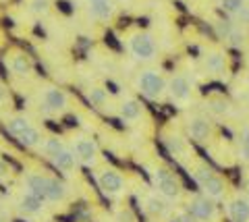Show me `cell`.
<instances>
[{"instance_id":"cell-1","label":"cell","mask_w":249,"mask_h":222,"mask_svg":"<svg viewBox=\"0 0 249 222\" xmlns=\"http://www.w3.org/2000/svg\"><path fill=\"white\" fill-rule=\"evenodd\" d=\"M27 191L37 195L42 202H62L67 197V189L60 181L44 177V174H29L27 177Z\"/></svg>"},{"instance_id":"cell-2","label":"cell","mask_w":249,"mask_h":222,"mask_svg":"<svg viewBox=\"0 0 249 222\" xmlns=\"http://www.w3.org/2000/svg\"><path fill=\"white\" fill-rule=\"evenodd\" d=\"M152 181H154L156 189H158V193L162 197H166V200H177V197L181 195V191H183L181 183H178V179H177V174L170 172L166 166L156 168V171L152 172Z\"/></svg>"},{"instance_id":"cell-3","label":"cell","mask_w":249,"mask_h":222,"mask_svg":"<svg viewBox=\"0 0 249 222\" xmlns=\"http://www.w3.org/2000/svg\"><path fill=\"white\" fill-rule=\"evenodd\" d=\"M137 87L142 91V96H145L147 100H158L168 89V83L158 71H143L137 79Z\"/></svg>"},{"instance_id":"cell-4","label":"cell","mask_w":249,"mask_h":222,"mask_svg":"<svg viewBox=\"0 0 249 222\" xmlns=\"http://www.w3.org/2000/svg\"><path fill=\"white\" fill-rule=\"evenodd\" d=\"M187 212L199 222H218V205L206 195H196L187 202Z\"/></svg>"},{"instance_id":"cell-5","label":"cell","mask_w":249,"mask_h":222,"mask_svg":"<svg viewBox=\"0 0 249 222\" xmlns=\"http://www.w3.org/2000/svg\"><path fill=\"white\" fill-rule=\"evenodd\" d=\"M129 50L133 52V56L139 58V60H152V58L156 56V52H158L154 37H152L150 34H143V32L131 35V40H129Z\"/></svg>"},{"instance_id":"cell-6","label":"cell","mask_w":249,"mask_h":222,"mask_svg":"<svg viewBox=\"0 0 249 222\" xmlns=\"http://www.w3.org/2000/svg\"><path fill=\"white\" fill-rule=\"evenodd\" d=\"M168 94L173 98V102L183 104L191 98V81L185 77V75H175L173 79L168 81Z\"/></svg>"},{"instance_id":"cell-7","label":"cell","mask_w":249,"mask_h":222,"mask_svg":"<svg viewBox=\"0 0 249 222\" xmlns=\"http://www.w3.org/2000/svg\"><path fill=\"white\" fill-rule=\"evenodd\" d=\"M199 189L204 191V195L210 197V200H224L227 197V183H224L216 172H212L206 181L199 183Z\"/></svg>"},{"instance_id":"cell-8","label":"cell","mask_w":249,"mask_h":222,"mask_svg":"<svg viewBox=\"0 0 249 222\" xmlns=\"http://www.w3.org/2000/svg\"><path fill=\"white\" fill-rule=\"evenodd\" d=\"M227 214L232 222H249V200L235 195L227 202Z\"/></svg>"},{"instance_id":"cell-9","label":"cell","mask_w":249,"mask_h":222,"mask_svg":"<svg viewBox=\"0 0 249 222\" xmlns=\"http://www.w3.org/2000/svg\"><path fill=\"white\" fill-rule=\"evenodd\" d=\"M187 131H189L191 139L196 141H208L212 135V122L204 117H193L187 122Z\"/></svg>"},{"instance_id":"cell-10","label":"cell","mask_w":249,"mask_h":222,"mask_svg":"<svg viewBox=\"0 0 249 222\" xmlns=\"http://www.w3.org/2000/svg\"><path fill=\"white\" fill-rule=\"evenodd\" d=\"M98 185L104 193H121L124 189V179H123V174L116 171H104L102 177L98 179Z\"/></svg>"},{"instance_id":"cell-11","label":"cell","mask_w":249,"mask_h":222,"mask_svg":"<svg viewBox=\"0 0 249 222\" xmlns=\"http://www.w3.org/2000/svg\"><path fill=\"white\" fill-rule=\"evenodd\" d=\"M73 152L75 156L81 160L85 164H93L96 162V156H98V145L93 143L91 139H77L73 145Z\"/></svg>"},{"instance_id":"cell-12","label":"cell","mask_w":249,"mask_h":222,"mask_svg":"<svg viewBox=\"0 0 249 222\" xmlns=\"http://www.w3.org/2000/svg\"><path fill=\"white\" fill-rule=\"evenodd\" d=\"M67 106V94L56 87H48L44 91V108L46 110H62Z\"/></svg>"},{"instance_id":"cell-13","label":"cell","mask_w":249,"mask_h":222,"mask_svg":"<svg viewBox=\"0 0 249 222\" xmlns=\"http://www.w3.org/2000/svg\"><path fill=\"white\" fill-rule=\"evenodd\" d=\"M75 162H77L75 152H73V150H67V148L62 150V152H58V154L52 158L54 168H56V171H60V172H69V171H73V168H75Z\"/></svg>"},{"instance_id":"cell-14","label":"cell","mask_w":249,"mask_h":222,"mask_svg":"<svg viewBox=\"0 0 249 222\" xmlns=\"http://www.w3.org/2000/svg\"><path fill=\"white\" fill-rule=\"evenodd\" d=\"M204 67L208 73L220 75V73H224V68H227V56H224L222 52H208L204 58Z\"/></svg>"},{"instance_id":"cell-15","label":"cell","mask_w":249,"mask_h":222,"mask_svg":"<svg viewBox=\"0 0 249 222\" xmlns=\"http://www.w3.org/2000/svg\"><path fill=\"white\" fill-rule=\"evenodd\" d=\"M89 13H91V17H96L100 21H108L114 15V9H112L110 0H96V2H91Z\"/></svg>"},{"instance_id":"cell-16","label":"cell","mask_w":249,"mask_h":222,"mask_svg":"<svg viewBox=\"0 0 249 222\" xmlns=\"http://www.w3.org/2000/svg\"><path fill=\"white\" fill-rule=\"evenodd\" d=\"M42 204H44V202L40 200V197L34 195V193H29V191H27V193L21 197L19 208H21L23 212H27V214H37V212L42 210Z\"/></svg>"},{"instance_id":"cell-17","label":"cell","mask_w":249,"mask_h":222,"mask_svg":"<svg viewBox=\"0 0 249 222\" xmlns=\"http://www.w3.org/2000/svg\"><path fill=\"white\" fill-rule=\"evenodd\" d=\"M139 114H142V104H139L137 100L123 102V106H121V117H123V120H137Z\"/></svg>"},{"instance_id":"cell-18","label":"cell","mask_w":249,"mask_h":222,"mask_svg":"<svg viewBox=\"0 0 249 222\" xmlns=\"http://www.w3.org/2000/svg\"><path fill=\"white\" fill-rule=\"evenodd\" d=\"M208 110L216 114V117H224V114H229L231 112V104L224 100V98H210L208 100Z\"/></svg>"},{"instance_id":"cell-19","label":"cell","mask_w":249,"mask_h":222,"mask_svg":"<svg viewBox=\"0 0 249 222\" xmlns=\"http://www.w3.org/2000/svg\"><path fill=\"white\" fill-rule=\"evenodd\" d=\"M6 127H9V133L15 135V137H21L23 133L27 131V129H31L29 120L25 117H15V119H11L9 122H6Z\"/></svg>"},{"instance_id":"cell-20","label":"cell","mask_w":249,"mask_h":222,"mask_svg":"<svg viewBox=\"0 0 249 222\" xmlns=\"http://www.w3.org/2000/svg\"><path fill=\"white\" fill-rule=\"evenodd\" d=\"M239 156L245 164H249V125L241 129V137H239Z\"/></svg>"},{"instance_id":"cell-21","label":"cell","mask_w":249,"mask_h":222,"mask_svg":"<svg viewBox=\"0 0 249 222\" xmlns=\"http://www.w3.org/2000/svg\"><path fill=\"white\" fill-rule=\"evenodd\" d=\"M166 210H168V205L164 204V200H160V197H156V195L147 197V212H150L152 216H164Z\"/></svg>"},{"instance_id":"cell-22","label":"cell","mask_w":249,"mask_h":222,"mask_svg":"<svg viewBox=\"0 0 249 222\" xmlns=\"http://www.w3.org/2000/svg\"><path fill=\"white\" fill-rule=\"evenodd\" d=\"M29 68H31V65H29L27 56L17 54V56L11 58V71H13V73H17V75H27Z\"/></svg>"},{"instance_id":"cell-23","label":"cell","mask_w":249,"mask_h":222,"mask_svg":"<svg viewBox=\"0 0 249 222\" xmlns=\"http://www.w3.org/2000/svg\"><path fill=\"white\" fill-rule=\"evenodd\" d=\"M40 141H42V137H40V133H37V129H34V127L27 129V131L19 137L21 148H34V145H37Z\"/></svg>"},{"instance_id":"cell-24","label":"cell","mask_w":249,"mask_h":222,"mask_svg":"<svg viewBox=\"0 0 249 222\" xmlns=\"http://www.w3.org/2000/svg\"><path fill=\"white\" fill-rule=\"evenodd\" d=\"M166 148H168L170 152H173L175 156H181V154H185V152H187L185 141L181 139V137H177V135L166 137Z\"/></svg>"},{"instance_id":"cell-25","label":"cell","mask_w":249,"mask_h":222,"mask_svg":"<svg viewBox=\"0 0 249 222\" xmlns=\"http://www.w3.org/2000/svg\"><path fill=\"white\" fill-rule=\"evenodd\" d=\"M245 32H243V29H241V27H235V29H232V32L229 34V37H227V40H229V44L232 46V48H241V46H243L245 44Z\"/></svg>"},{"instance_id":"cell-26","label":"cell","mask_w":249,"mask_h":222,"mask_svg":"<svg viewBox=\"0 0 249 222\" xmlns=\"http://www.w3.org/2000/svg\"><path fill=\"white\" fill-rule=\"evenodd\" d=\"M65 150V145H62V141L60 139H46L44 141V152L48 154L50 158H54L58 154V152H62Z\"/></svg>"},{"instance_id":"cell-27","label":"cell","mask_w":249,"mask_h":222,"mask_svg":"<svg viewBox=\"0 0 249 222\" xmlns=\"http://www.w3.org/2000/svg\"><path fill=\"white\" fill-rule=\"evenodd\" d=\"M220 2H222V9L227 13H231V15H237L245 6L243 0H220Z\"/></svg>"},{"instance_id":"cell-28","label":"cell","mask_w":249,"mask_h":222,"mask_svg":"<svg viewBox=\"0 0 249 222\" xmlns=\"http://www.w3.org/2000/svg\"><path fill=\"white\" fill-rule=\"evenodd\" d=\"M29 9H31V13L42 15V13H46V11L50 9V2H48V0H31V2H29Z\"/></svg>"},{"instance_id":"cell-29","label":"cell","mask_w":249,"mask_h":222,"mask_svg":"<svg viewBox=\"0 0 249 222\" xmlns=\"http://www.w3.org/2000/svg\"><path fill=\"white\" fill-rule=\"evenodd\" d=\"M235 17H237V21L241 23V25H249V6H243Z\"/></svg>"},{"instance_id":"cell-30","label":"cell","mask_w":249,"mask_h":222,"mask_svg":"<svg viewBox=\"0 0 249 222\" xmlns=\"http://www.w3.org/2000/svg\"><path fill=\"white\" fill-rule=\"evenodd\" d=\"M91 102H96V104H100V102H104V91L102 89H91Z\"/></svg>"},{"instance_id":"cell-31","label":"cell","mask_w":249,"mask_h":222,"mask_svg":"<svg viewBox=\"0 0 249 222\" xmlns=\"http://www.w3.org/2000/svg\"><path fill=\"white\" fill-rule=\"evenodd\" d=\"M177 222H196V218H193L189 212H185V214H178V216H177Z\"/></svg>"},{"instance_id":"cell-32","label":"cell","mask_w":249,"mask_h":222,"mask_svg":"<svg viewBox=\"0 0 249 222\" xmlns=\"http://www.w3.org/2000/svg\"><path fill=\"white\" fill-rule=\"evenodd\" d=\"M9 174V166H6V160H0V179H4Z\"/></svg>"},{"instance_id":"cell-33","label":"cell","mask_w":249,"mask_h":222,"mask_svg":"<svg viewBox=\"0 0 249 222\" xmlns=\"http://www.w3.org/2000/svg\"><path fill=\"white\" fill-rule=\"evenodd\" d=\"M58 9L60 11H65V13H71V9H69V6H71V4H69V2H65V0H58Z\"/></svg>"},{"instance_id":"cell-34","label":"cell","mask_w":249,"mask_h":222,"mask_svg":"<svg viewBox=\"0 0 249 222\" xmlns=\"http://www.w3.org/2000/svg\"><path fill=\"white\" fill-rule=\"evenodd\" d=\"M133 218H131V214L129 212H121V222H131Z\"/></svg>"},{"instance_id":"cell-35","label":"cell","mask_w":249,"mask_h":222,"mask_svg":"<svg viewBox=\"0 0 249 222\" xmlns=\"http://www.w3.org/2000/svg\"><path fill=\"white\" fill-rule=\"evenodd\" d=\"M4 98H6V89H4L2 83H0V102H4Z\"/></svg>"},{"instance_id":"cell-36","label":"cell","mask_w":249,"mask_h":222,"mask_svg":"<svg viewBox=\"0 0 249 222\" xmlns=\"http://www.w3.org/2000/svg\"><path fill=\"white\" fill-rule=\"evenodd\" d=\"M247 189H249V179H247Z\"/></svg>"},{"instance_id":"cell-37","label":"cell","mask_w":249,"mask_h":222,"mask_svg":"<svg viewBox=\"0 0 249 222\" xmlns=\"http://www.w3.org/2000/svg\"><path fill=\"white\" fill-rule=\"evenodd\" d=\"M89 2H96V0H89Z\"/></svg>"},{"instance_id":"cell-38","label":"cell","mask_w":249,"mask_h":222,"mask_svg":"<svg viewBox=\"0 0 249 222\" xmlns=\"http://www.w3.org/2000/svg\"><path fill=\"white\" fill-rule=\"evenodd\" d=\"M0 222H2V220H0Z\"/></svg>"}]
</instances>
